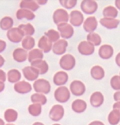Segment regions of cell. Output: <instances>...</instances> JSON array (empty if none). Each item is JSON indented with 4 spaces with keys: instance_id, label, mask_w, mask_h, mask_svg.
<instances>
[{
    "instance_id": "9",
    "label": "cell",
    "mask_w": 120,
    "mask_h": 125,
    "mask_svg": "<svg viewBox=\"0 0 120 125\" xmlns=\"http://www.w3.org/2000/svg\"><path fill=\"white\" fill-rule=\"evenodd\" d=\"M64 115V107L60 105H55L51 109L49 116L50 119L55 122H58L61 120Z\"/></svg>"
},
{
    "instance_id": "47",
    "label": "cell",
    "mask_w": 120,
    "mask_h": 125,
    "mask_svg": "<svg viewBox=\"0 0 120 125\" xmlns=\"http://www.w3.org/2000/svg\"><path fill=\"white\" fill-rule=\"evenodd\" d=\"M5 59L3 58V57L1 55H0V67H1L3 66L5 63Z\"/></svg>"
},
{
    "instance_id": "8",
    "label": "cell",
    "mask_w": 120,
    "mask_h": 125,
    "mask_svg": "<svg viewBox=\"0 0 120 125\" xmlns=\"http://www.w3.org/2000/svg\"><path fill=\"white\" fill-rule=\"evenodd\" d=\"M98 4L94 1L85 0L82 2L81 9L82 11L86 14H93L97 11L98 9Z\"/></svg>"
},
{
    "instance_id": "26",
    "label": "cell",
    "mask_w": 120,
    "mask_h": 125,
    "mask_svg": "<svg viewBox=\"0 0 120 125\" xmlns=\"http://www.w3.org/2000/svg\"><path fill=\"white\" fill-rule=\"evenodd\" d=\"M92 77L97 80L102 79L105 76V71L104 69L98 65L93 67L91 70Z\"/></svg>"
},
{
    "instance_id": "2",
    "label": "cell",
    "mask_w": 120,
    "mask_h": 125,
    "mask_svg": "<svg viewBox=\"0 0 120 125\" xmlns=\"http://www.w3.org/2000/svg\"><path fill=\"white\" fill-rule=\"evenodd\" d=\"M54 97L57 101L59 103H64L67 102L70 99L71 94L67 87L61 86L55 90Z\"/></svg>"
},
{
    "instance_id": "24",
    "label": "cell",
    "mask_w": 120,
    "mask_h": 125,
    "mask_svg": "<svg viewBox=\"0 0 120 125\" xmlns=\"http://www.w3.org/2000/svg\"><path fill=\"white\" fill-rule=\"evenodd\" d=\"M16 17L18 20L26 19L28 20L31 21L35 18V15L30 10L27 9H19L16 12Z\"/></svg>"
},
{
    "instance_id": "10",
    "label": "cell",
    "mask_w": 120,
    "mask_h": 125,
    "mask_svg": "<svg viewBox=\"0 0 120 125\" xmlns=\"http://www.w3.org/2000/svg\"><path fill=\"white\" fill-rule=\"evenodd\" d=\"M78 49L81 54L90 55L94 52L95 47L92 43L88 41H83L79 43Z\"/></svg>"
},
{
    "instance_id": "17",
    "label": "cell",
    "mask_w": 120,
    "mask_h": 125,
    "mask_svg": "<svg viewBox=\"0 0 120 125\" xmlns=\"http://www.w3.org/2000/svg\"><path fill=\"white\" fill-rule=\"evenodd\" d=\"M100 23L102 26L108 29H114L118 27L120 22V21L113 18H104L100 20Z\"/></svg>"
},
{
    "instance_id": "3",
    "label": "cell",
    "mask_w": 120,
    "mask_h": 125,
    "mask_svg": "<svg viewBox=\"0 0 120 125\" xmlns=\"http://www.w3.org/2000/svg\"><path fill=\"white\" fill-rule=\"evenodd\" d=\"M76 64V60L74 56L71 54H65L62 57L60 60L61 67L65 70L73 69Z\"/></svg>"
},
{
    "instance_id": "48",
    "label": "cell",
    "mask_w": 120,
    "mask_h": 125,
    "mask_svg": "<svg viewBox=\"0 0 120 125\" xmlns=\"http://www.w3.org/2000/svg\"><path fill=\"white\" fill-rule=\"evenodd\" d=\"M5 89V84L4 82L0 81V92H2Z\"/></svg>"
},
{
    "instance_id": "34",
    "label": "cell",
    "mask_w": 120,
    "mask_h": 125,
    "mask_svg": "<svg viewBox=\"0 0 120 125\" xmlns=\"http://www.w3.org/2000/svg\"><path fill=\"white\" fill-rule=\"evenodd\" d=\"M87 39L88 42H91L95 46L99 45L102 42L101 36L98 33L95 32L89 33L87 35Z\"/></svg>"
},
{
    "instance_id": "46",
    "label": "cell",
    "mask_w": 120,
    "mask_h": 125,
    "mask_svg": "<svg viewBox=\"0 0 120 125\" xmlns=\"http://www.w3.org/2000/svg\"><path fill=\"white\" fill-rule=\"evenodd\" d=\"M113 109H117L120 112V102H117L113 105Z\"/></svg>"
},
{
    "instance_id": "40",
    "label": "cell",
    "mask_w": 120,
    "mask_h": 125,
    "mask_svg": "<svg viewBox=\"0 0 120 125\" xmlns=\"http://www.w3.org/2000/svg\"><path fill=\"white\" fill-rule=\"evenodd\" d=\"M60 3L66 9H71L76 6L77 1H75V0H73V1H60Z\"/></svg>"
},
{
    "instance_id": "39",
    "label": "cell",
    "mask_w": 120,
    "mask_h": 125,
    "mask_svg": "<svg viewBox=\"0 0 120 125\" xmlns=\"http://www.w3.org/2000/svg\"><path fill=\"white\" fill-rule=\"evenodd\" d=\"M112 88L115 90H120V76H114L110 80Z\"/></svg>"
},
{
    "instance_id": "50",
    "label": "cell",
    "mask_w": 120,
    "mask_h": 125,
    "mask_svg": "<svg viewBox=\"0 0 120 125\" xmlns=\"http://www.w3.org/2000/svg\"><path fill=\"white\" fill-rule=\"evenodd\" d=\"M115 5L116 7L120 10V0H117L115 1Z\"/></svg>"
},
{
    "instance_id": "30",
    "label": "cell",
    "mask_w": 120,
    "mask_h": 125,
    "mask_svg": "<svg viewBox=\"0 0 120 125\" xmlns=\"http://www.w3.org/2000/svg\"><path fill=\"white\" fill-rule=\"evenodd\" d=\"M118 14V11L115 7L109 6L106 7L103 11V15L105 18H116Z\"/></svg>"
},
{
    "instance_id": "12",
    "label": "cell",
    "mask_w": 120,
    "mask_h": 125,
    "mask_svg": "<svg viewBox=\"0 0 120 125\" xmlns=\"http://www.w3.org/2000/svg\"><path fill=\"white\" fill-rule=\"evenodd\" d=\"M70 23L75 27H79L84 21V16L82 12L77 10L72 11L70 15Z\"/></svg>"
},
{
    "instance_id": "19",
    "label": "cell",
    "mask_w": 120,
    "mask_h": 125,
    "mask_svg": "<svg viewBox=\"0 0 120 125\" xmlns=\"http://www.w3.org/2000/svg\"><path fill=\"white\" fill-rule=\"evenodd\" d=\"M38 46L44 52L48 53L50 52L52 48V42L47 37L44 35L39 40Z\"/></svg>"
},
{
    "instance_id": "27",
    "label": "cell",
    "mask_w": 120,
    "mask_h": 125,
    "mask_svg": "<svg viewBox=\"0 0 120 125\" xmlns=\"http://www.w3.org/2000/svg\"><path fill=\"white\" fill-rule=\"evenodd\" d=\"M44 54L41 50L39 49H34L31 51L28 55V60L30 63L38 60H42L43 58Z\"/></svg>"
},
{
    "instance_id": "4",
    "label": "cell",
    "mask_w": 120,
    "mask_h": 125,
    "mask_svg": "<svg viewBox=\"0 0 120 125\" xmlns=\"http://www.w3.org/2000/svg\"><path fill=\"white\" fill-rule=\"evenodd\" d=\"M53 18L54 22L58 26L62 23H67L69 20V15L65 10L59 9L54 11Z\"/></svg>"
},
{
    "instance_id": "42",
    "label": "cell",
    "mask_w": 120,
    "mask_h": 125,
    "mask_svg": "<svg viewBox=\"0 0 120 125\" xmlns=\"http://www.w3.org/2000/svg\"><path fill=\"white\" fill-rule=\"evenodd\" d=\"M7 46L6 42L3 41V40H0V53L2 52L5 51Z\"/></svg>"
},
{
    "instance_id": "51",
    "label": "cell",
    "mask_w": 120,
    "mask_h": 125,
    "mask_svg": "<svg viewBox=\"0 0 120 125\" xmlns=\"http://www.w3.org/2000/svg\"><path fill=\"white\" fill-rule=\"evenodd\" d=\"M33 125H44V124L41 122H36L33 124Z\"/></svg>"
},
{
    "instance_id": "20",
    "label": "cell",
    "mask_w": 120,
    "mask_h": 125,
    "mask_svg": "<svg viewBox=\"0 0 120 125\" xmlns=\"http://www.w3.org/2000/svg\"><path fill=\"white\" fill-rule=\"evenodd\" d=\"M31 63V66L37 69L40 74H46L49 69V66L46 61L42 60H38L35 61Z\"/></svg>"
},
{
    "instance_id": "36",
    "label": "cell",
    "mask_w": 120,
    "mask_h": 125,
    "mask_svg": "<svg viewBox=\"0 0 120 125\" xmlns=\"http://www.w3.org/2000/svg\"><path fill=\"white\" fill-rule=\"evenodd\" d=\"M35 45V41L33 37L30 36H26L22 42V45L24 48L27 50L32 49Z\"/></svg>"
},
{
    "instance_id": "53",
    "label": "cell",
    "mask_w": 120,
    "mask_h": 125,
    "mask_svg": "<svg viewBox=\"0 0 120 125\" xmlns=\"http://www.w3.org/2000/svg\"><path fill=\"white\" fill-rule=\"evenodd\" d=\"M6 125H14L13 124H10V123H9V124H6Z\"/></svg>"
},
{
    "instance_id": "38",
    "label": "cell",
    "mask_w": 120,
    "mask_h": 125,
    "mask_svg": "<svg viewBox=\"0 0 120 125\" xmlns=\"http://www.w3.org/2000/svg\"><path fill=\"white\" fill-rule=\"evenodd\" d=\"M45 35L52 42H57L60 37L59 33L54 30H49L47 32H45Z\"/></svg>"
},
{
    "instance_id": "22",
    "label": "cell",
    "mask_w": 120,
    "mask_h": 125,
    "mask_svg": "<svg viewBox=\"0 0 120 125\" xmlns=\"http://www.w3.org/2000/svg\"><path fill=\"white\" fill-rule=\"evenodd\" d=\"M87 107L86 102L81 99H77L72 104V109L77 113H82L85 111Z\"/></svg>"
},
{
    "instance_id": "31",
    "label": "cell",
    "mask_w": 120,
    "mask_h": 125,
    "mask_svg": "<svg viewBox=\"0 0 120 125\" xmlns=\"http://www.w3.org/2000/svg\"><path fill=\"white\" fill-rule=\"evenodd\" d=\"M18 116L17 112L14 109H9L5 112V119L7 122L9 123L15 122L18 118Z\"/></svg>"
},
{
    "instance_id": "29",
    "label": "cell",
    "mask_w": 120,
    "mask_h": 125,
    "mask_svg": "<svg viewBox=\"0 0 120 125\" xmlns=\"http://www.w3.org/2000/svg\"><path fill=\"white\" fill-rule=\"evenodd\" d=\"M21 78V74L19 71L13 69L9 70L8 72V80L10 83H16Z\"/></svg>"
},
{
    "instance_id": "23",
    "label": "cell",
    "mask_w": 120,
    "mask_h": 125,
    "mask_svg": "<svg viewBox=\"0 0 120 125\" xmlns=\"http://www.w3.org/2000/svg\"><path fill=\"white\" fill-rule=\"evenodd\" d=\"M14 59L18 62H23L27 60L28 52L25 49L18 48H16L13 53Z\"/></svg>"
},
{
    "instance_id": "44",
    "label": "cell",
    "mask_w": 120,
    "mask_h": 125,
    "mask_svg": "<svg viewBox=\"0 0 120 125\" xmlns=\"http://www.w3.org/2000/svg\"><path fill=\"white\" fill-rule=\"evenodd\" d=\"M88 125H105V124L101 121H95L90 123Z\"/></svg>"
},
{
    "instance_id": "41",
    "label": "cell",
    "mask_w": 120,
    "mask_h": 125,
    "mask_svg": "<svg viewBox=\"0 0 120 125\" xmlns=\"http://www.w3.org/2000/svg\"><path fill=\"white\" fill-rule=\"evenodd\" d=\"M6 80V73L2 69H0V81L5 82Z\"/></svg>"
},
{
    "instance_id": "43",
    "label": "cell",
    "mask_w": 120,
    "mask_h": 125,
    "mask_svg": "<svg viewBox=\"0 0 120 125\" xmlns=\"http://www.w3.org/2000/svg\"><path fill=\"white\" fill-rule=\"evenodd\" d=\"M114 99L117 102H120V91L116 92L114 94Z\"/></svg>"
},
{
    "instance_id": "14",
    "label": "cell",
    "mask_w": 120,
    "mask_h": 125,
    "mask_svg": "<svg viewBox=\"0 0 120 125\" xmlns=\"http://www.w3.org/2000/svg\"><path fill=\"white\" fill-rule=\"evenodd\" d=\"M14 89L18 93L26 94L32 91L31 85L25 81L18 82L14 85Z\"/></svg>"
},
{
    "instance_id": "25",
    "label": "cell",
    "mask_w": 120,
    "mask_h": 125,
    "mask_svg": "<svg viewBox=\"0 0 120 125\" xmlns=\"http://www.w3.org/2000/svg\"><path fill=\"white\" fill-rule=\"evenodd\" d=\"M20 7L21 9H27L35 11L39 8V5L37 2L30 0H25L21 2Z\"/></svg>"
},
{
    "instance_id": "18",
    "label": "cell",
    "mask_w": 120,
    "mask_h": 125,
    "mask_svg": "<svg viewBox=\"0 0 120 125\" xmlns=\"http://www.w3.org/2000/svg\"><path fill=\"white\" fill-rule=\"evenodd\" d=\"M104 97L100 92L93 93L90 97V103L94 107H100L104 103Z\"/></svg>"
},
{
    "instance_id": "13",
    "label": "cell",
    "mask_w": 120,
    "mask_h": 125,
    "mask_svg": "<svg viewBox=\"0 0 120 125\" xmlns=\"http://www.w3.org/2000/svg\"><path fill=\"white\" fill-rule=\"evenodd\" d=\"M68 45L67 41L65 40H60L56 42L53 46V52L57 55H62L66 52Z\"/></svg>"
},
{
    "instance_id": "28",
    "label": "cell",
    "mask_w": 120,
    "mask_h": 125,
    "mask_svg": "<svg viewBox=\"0 0 120 125\" xmlns=\"http://www.w3.org/2000/svg\"><path fill=\"white\" fill-rule=\"evenodd\" d=\"M108 122L111 125H117L120 121V112L117 109H113L108 117Z\"/></svg>"
},
{
    "instance_id": "16",
    "label": "cell",
    "mask_w": 120,
    "mask_h": 125,
    "mask_svg": "<svg viewBox=\"0 0 120 125\" xmlns=\"http://www.w3.org/2000/svg\"><path fill=\"white\" fill-rule=\"evenodd\" d=\"M114 53L113 48L108 44L102 45L99 50V55L103 59H108L110 58Z\"/></svg>"
},
{
    "instance_id": "49",
    "label": "cell",
    "mask_w": 120,
    "mask_h": 125,
    "mask_svg": "<svg viewBox=\"0 0 120 125\" xmlns=\"http://www.w3.org/2000/svg\"><path fill=\"white\" fill-rule=\"evenodd\" d=\"M37 3L40 5H44L47 3V1H45V0H44V1H37Z\"/></svg>"
},
{
    "instance_id": "32",
    "label": "cell",
    "mask_w": 120,
    "mask_h": 125,
    "mask_svg": "<svg viewBox=\"0 0 120 125\" xmlns=\"http://www.w3.org/2000/svg\"><path fill=\"white\" fill-rule=\"evenodd\" d=\"M32 102L34 104H39L41 105H44L47 102L46 97L42 94L39 93H35L31 97Z\"/></svg>"
},
{
    "instance_id": "52",
    "label": "cell",
    "mask_w": 120,
    "mask_h": 125,
    "mask_svg": "<svg viewBox=\"0 0 120 125\" xmlns=\"http://www.w3.org/2000/svg\"><path fill=\"white\" fill-rule=\"evenodd\" d=\"M0 125H5L4 121L1 118H0Z\"/></svg>"
},
{
    "instance_id": "21",
    "label": "cell",
    "mask_w": 120,
    "mask_h": 125,
    "mask_svg": "<svg viewBox=\"0 0 120 125\" xmlns=\"http://www.w3.org/2000/svg\"><path fill=\"white\" fill-rule=\"evenodd\" d=\"M68 75L64 71L57 72L54 76L53 81L55 85L61 86L65 85L68 80Z\"/></svg>"
},
{
    "instance_id": "1",
    "label": "cell",
    "mask_w": 120,
    "mask_h": 125,
    "mask_svg": "<svg viewBox=\"0 0 120 125\" xmlns=\"http://www.w3.org/2000/svg\"><path fill=\"white\" fill-rule=\"evenodd\" d=\"M33 87L35 91L38 93L48 94L51 91L50 82L44 79H39L35 81Z\"/></svg>"
},
{
    "instance_id": "7",
    "label": "cell",
    "mask_w": 120,
    "mask_h": 125,
    "mask_svg": "<svg viewBox=\"0 0 120 125\" xmlns=\"http://www.w3.org/2000/svg\"><path fill=\"white\" fill-rule=\"evenodd\" d=\"M71 92L72 94L76 96L83 95L86 91V87L82 82L79 80H74L70 86Z\"/></svg>"
},
{
    "instance_id": "5",
    "label": "cell",
    "mask_w": 120,
    "mask_h": 125,
    "mask_svg": "<svg viewBox=\"0 0 120 125\" xmlns=\"http://www.w3.org/2000/svg\"><path fill=\"white\" fill-rule=\"evenodd\" d=\"M7 37L10 41L14 43L20 42L25 36L23 31L19 28H13L7 32Z\"/></svg>"
},
{
    "instance_id": "45",
    "label": "cell",
    "mask_w": 120,
    "mask_h": 125,
    "mask_svg": "<svg viewBox=\"0 0 120 125\" xmlns=\"http://www.w3.org/2000/svg\"><path fill=\"white\" fill-rule=\"evenodd\" d=\"M116 64L120 67V52H119L116 57Z\"/></svg>"
},
{
    "instance_id": "55",
    "label": "cell",
    "mask_w": 120,
    "mask_h": 125,
    "mask_svg": "<svg viewBox=\"0 0 120 125\" xmlns=\"http://www.w3.org/2000/svg\"></svg>"
},
{
    "instance_id": "11",
    "label": "cell",
    "mask_w": 120,
    "mask_h": 125,
    "mask_svg": "<svg viewBox=\"0 0 120 125\" xmlns=\"http://www.w3.org/2000/svg\"><path fill=\"white\" fill-rule=\"evenodd\" d=\"M22 71L25 78L31 81L37 79L40 74L39 71L32 66H26L23 69Z\"/></svg>"
},
{
    "instance_id": "54",
    "label": "cell",
    "mask_w": 120,
    "mask_h": 125,
    "mask_svg": "<svg viewBox=\"0 0 120 125\" xmlns=\"http://www.w3.org/2000/svg\"><path fill=\"white\" fill-rule=\"evenodd\" d=\"M61 125L59 124H54V125Z\"/></svg>"
},
{
    "instance_id": "35",
    "label": "cell",
    "mask_w": 120,
    "mask_h": 125,
    "mask_svg": "<svg viewBox=\"0 0 120 125\" xmlns=\"http://www.w3.org/2000/svg\"><path fill=\"white\" fill-rule=\"evenodd\" d=\"M24 33V35L28 36L33 35L35 33V29L32 25L28 23L27 24H21L18 27Z\"/></svg>"
},
{
    "instance_id": "37",
    "label": "cell",
    "mask_w": 120,
    "mask_h": 125,
    "mask_svg": "<svg viewBox=\"0 0 120 125\" xmlns=\"http://www.w3.org/2000/svg\"><path fill=\"white\" fill-rule=\"evenodd\" d=\"M28 111L30 115L34 117L39 116L42 112V106L39 104H33L28 107Z\"/></svg>"
},
{
    "instance_id": "6",
    "label": "cell",
    "mask_w": 120,
    "mask_h": 125,
    "mask_svg": "<svg viewBox=\"0 0 120 125\" xmlns=\"http://www.w3.org/2000/svg\"><path fill=\"white\" fill-rule=\"evenodd\" d=\"M58 31L61 34V37L64 39H69L73 36L74 30L71 24L68 23H62L58 25Z\"/></svg>"
},
{
    "instance_id": "33",
    "label": "cell",
    "mask_w": 120,
    "mask_h": 125,
    "mask_svg": "<svg viewBox=\"0 0 120 125\" xmlns=\"http://www.w3.org/2000/svg\"><path fill=\"white\" fill-rule=\"evenodd\" d=\"M13 19L9 17H5L0 21V28L3 30H9L13 26Z\"/></svg>"
},
{
    "instance_id": "15",
    "label": "cell",
    "mask_w": 120,
    "mask_h": 125,
    "mask_svg": "<svg viewBox=\"0 0 120 125\" xmlns=\"http://www.w3.org/2000/svg\"><path fill=\"white\" fill-rule=\"evenodd\" d=\"M98 21L95 17H88L83 24V28L85 31L88 32H93L97 29Z\"/></svg>"
}]
</instances>
